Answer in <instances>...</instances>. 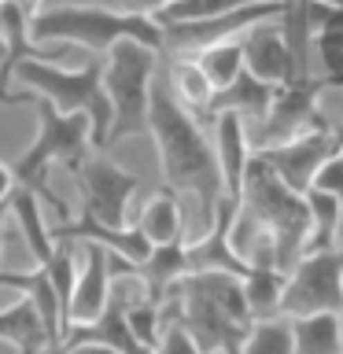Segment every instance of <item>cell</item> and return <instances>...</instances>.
<instances>
[{
	"label": "cell",
	"mask_w": 343,
	"mask_h": 354,
	"mask_svg": "<svg viewBox=\"0 0 343 354\" xmlns=\"http://www.w3.org/2000/svg\"><path fill=\"white\" fill-rule=\"evenodd\" d=\"M148 133L159 148V174L166 188H174L181 199H188L199 210V221L207 225L214 218L221 196H225V185H221L214 140L207 137L203 122L188 115L166 85H159L151 93Z\"/></svg>",
	"instance_id": "1"
},
{
	"label": "cell",
	"mask_w": 343,
	"mask_h": 354,
	"mask_svg": "<svg viewBox=\"0 0 343 354\" xmlns=\"http://www.w3.org/2000/svg\"><path fill=\"white\" fill-rule=\"evenodd\" d=\"M166 325H181L196 347L240 354V343L254 325L243 284L232 273H185L163 299Z\"/></svg>",
	"instance_id": "2"
},
{
	"label": "cell",
	"mask_w": 343,
	"mask_h": 354,
	"mask_svg": "<svg viewBox=\"0 0 343 354\" xmlns=\"http://www.w3.org/2000/svg\"><path fill=\"white\" fill-rule=\"evenodd\" d=\"M30 33L41 48H89L96 55H107L118 41H140L148 48L163 52V26L148 15H126L118 8H100V4H59V8H41L30 19Z\"/></svg>",
	"instance_id": "3"
},
{
	"label": "cell",
	"mask_w": 343,
	"mask_h": 354,
	"mask_svg": "<svg viewBox=\"0 0 343 354\" xmlns=\"http://www.w3.org/2000/svg\"><path fill=\"white\" fill-rule=\"evenodd\" d=\"M15 100H30V104L37 107V137H33L30 148L19 155V162L11 166V174H15V181L22 188H33L41 199H48L55 214H66V203L55 199V192L48 188V166L66 162L74 170L89 151H96L93 122H89V115H82V111L66 115V111H59L37 93H19V96H11L8 104H15Z\"/></svg>",
	"instance_id": "4"
},
{
	"label": "cell",
	"mask_w": 343,
	"mask_h": 354,
	"mask_svg": "<svg viewBox=\"0 0 343 354\" xmlns=\"http://www.w3.org/2000/svg\"><path fill=\"white\" fill-rule=\"evenodd\" d=\"M15 85L26 93L44 96L66 115L82 111L93 122V144L100 151H107V129H111V100L104 88V63L89 59L85 66H59L55 59H26L19 63Z\"/></svg>",
	"instance_id": "5"
},
{
	"label": "cell",
	"mask_w": 343,
	"mask_h": 354,
	"mask_svg": "<svg viewBox=\"0 0 343 354\" xmlns=\"http://www.w3.org/2000/svg\"><path fill=\"white\" fill-rule=\"evenodd\" d=\"M240 207H248L254 218H262L277 236V270L288 273L306 254L310 243V203L303 192L288 188L259 155H251L248 174L240 188Z\"/></svg>",
	"instance_id": "6"
},
{
	"label": "cell",
	"mask_w": 343,
	"mask_h": 354,
	"mask_svg": "<svg viewBox=\"0 0 343 354\" xmlns=\"http://www.w3.org/2000/svg\"><path fill=\"white\" fill-rule=\"evenodd\" d=\"M159 48H148L140 41H118L104 55V88L111 100V129L107 148L133 133H148V111H151V77Z\"/></svg>",
	"instance_id": "7"
},
{
	"label": "cell",
	"mask_w": 343,
	"mask_h": 354,
	"mask_svg": "<svg viewBox=\"0 0 343 354\" xmlns=\"http://www.w3.org/2000/svg\"><path fill=\"white\" fill-rule=\"evenodd\" d=\"M82 192V218L104 229H129L133 225V196L140 188V177L122 170L104 151H89L71 170Z\"/></svg>",
	"instance_id": "8"
},
{
	"label": "cell",
	"mask_w": 343,
	"mask_h": 354,
	"mask_svg": "<svg viewBox=\"0 0 343 354\" xmlns=\"http://www.w3.org/2000/svg\"><path fill=\"white\" fill-rule=\"evenodd\" d=\"M343 314V243L325 251H306L284 273L281 317Z\"/></svg>",
	"instance_id": "9"
},
{
	"label": "cell",
	"mask_w": 343,
	"mask_h": 354,
	"mask_svg": "<svg viewBox=\"0 0 343 354\" xmlns=\"http://www.w3.org/2000/svg\"><path fill=\"white\" fill-rule=\"evenodd\" d=\"M325 77H306V82H288L277 88L273 107L266 111V118L251 122L248 137H251V151L270 148V144H284L299 137V133L314 129L325 122V115L317 111V96L325 93Z\"/></svg>",
	"instance_id": "10"
},
{
	"label": "cell",
	"mask_w": 343,
	"mask_h": 354,
	"mask_svg": "<svg viewBox=\"0 0 343 354\" xmlns=\"http://www.w3.org/2000/svg\"><path fill=\"white\" fill-rule=\"evenodd\" d=\"M281 0H262V4H243L225 15H210V19H188V22H163V48L170 55H196L210 48L218 41H237L251 26H259L266 19L281 15Z\"/></svg>",
	"instance_id": "11"
},
{
	"label": "cell",
	"mask_w": 343,
	"mask_h": 354,
	"mask_svg": "<svg viewBox=\"0 0 343 354\" xmlns=\"http://www.w3.org/2000/svg\"><path fill=\"white\" fill-rule=\"evenodd\" d=\"M332 151H336V137H332V122L325 118L321 126L299 133V137L284 140V144L259 148L254 155H259L288 188H295V192L306 196L310 188H314V174L321 170V162H325Z\"/></svg>",
	"instance_id": "12"
},
{
	"label": "cell",
	"mask_w": 343,
	"mask_h": 354,
	"mask_svg": "<svg viewBox=\"0 0 343 354\" xmlns=\"http://www.w3.org/2000/svg\"><path fill=\"white\" fill-rule=\"evenodd\" d=\"M122 266H129L126 254L104 248V243L85 240L82 243V270L74 281V295H71V310H66V328L71 325H93V321L107 310L111 299V277Z\"/></svg>",
	"instance_id": "13"
},
{
	"label": "cell",
	"mask_w": 343,
	"mask_h": 354,
	"mask_svg": "<svg viewBox=\"0 0 343 354\" xmlns=\"http://www.w3.org/2000/svg\"><path fill=\"white\" fill-rule=\"evenodd\" d=\"M237 207H240L237 196H221L214 218L203 225V232L192 236V240H185L188 273H232V277H243L251 270L248 262L237 259V251H232V243H229V229H232Z\"/></svg>",
	"instance_id": "14"
},
{
	"label": "cell",
	"mask_w": 343,
	"mask_h": 354,
	"mask_svg": "<svg viewBox=\"0 0 343 354\" xmlns=\"http://www.w3.org/2000/svg\"><path fill=\"white\" fill-rule=\"evenodd\" d=\"M59 55H63V48H55V52L41 48L30 33V15L15 0H4V8H0V100H8V85L15 77L19 63H26V59L59 63Z\"/></svg>",
	"instance_id": "15"
},
{
	"label": "cell",
	"mask_w": 343,
	"mask_h": 354,
	"mask_svg": "<svg viewBox=\"0 0 343 354\" xmlns=\"http://www.w3.org/2000/svg\"><path fill=\"white\" fill-rule=\"evenodd\" d=\"M243 44V71H251L254 77L270 85H288L292 82V55H288V44H284V33L277 26V19H266L259 26H251L248 33L240 37Z\"/></svg>",
	"instance_id": "16"
},
{
	"label": "cell",
	"mask_w": 343,
	"mask_h": 354,
	"mask_svg": "<svg viewBox=\"0 0 343 354\" xmlns=\"http://www.w3.org/2000/svg\"><path fill=\"white\" fill-rule=\"evenodd\" d=\"M210 129H214V155H218V170H221V185H225V196L240 199L243 188V174H248L251 162V137H248V122L232 111H221V115L210 118Z\"/></svg>",
	"instance_id": "17"
},
{
	"label": "cell",
	"mask_w": 343,
	"mask_h": 354,
	"mask_svg": "<svg viewBox=\"0 0 343 354\" xmlns=\"http://www.w3.org/2000/svg\"><path fill=\"white\" fill-rule=\"evenodd\" d=\"M0 288H8V292H19L26 295L33 306H37V314L44 321V328L52 332V343L59 347L63 332H66V303L59 295V288L52 284L48 270L37 262V270L30 273H19V270H0Z\"/></svg>",
	"instance_id": "18"
},
{
	"label": "cell",
	"mask_w": 343,
	"mask_h": 354,
	"mask_svg": "<svg viewBox=\"0 0 343 354\" xmlns=\"http://www.w3.org/2000/svg\"><path fill=\"white\" fill-rule=\"evenodd\" d=\"M133 225L148 236L151 248H166V243H181L185 240V199L174 188H159L148 196V203L140 210H133Z\"/></svg>",
	"instance_id": "19"
},
{
	"label": "cell",
	"mask_w": 343,
	"mask_h": 354,
	"mask_svg": "<svg viewBox=\"0 0 343 354\" xmlns=\"http://www.w3.org/2000/svg\"><path fill=\"white\" fill-rule=\"evenodd\" d=\"M281 33L292 55V82H306L314 77V52H317V33L310 22V4L314 0H281Z\"/></svg>",
	"instance_id": "20"
},
{
	"label": "cell",
	"mask_w": 343,
	"mask_h": 354,
	"mask_svg": "<svg viewBox=\"0 0 343 354\" xmlns=\"http://www.w3.org/2000/svg\"><path fill=\"white\" fill-rule=\"evenodd\" d=\"M273 96H277V85L254 77L251 71H243L232 85H225V88H218V93H214V100H210V118L221 115V111H232V115H240L251 126V122L266 118V111L273 107Z\"/></svg>",
	"instance_id": "21"
},
{
	"label": "cell",
	"mask_w": 343,
	"mask_h": 354,
	"mask_svg": "<svg viewBox=\"0 0 343 354\" xmlns=\"http://www.w3.org/2000/svg\"><path fill=\"white\" fill-rule=\"evenodd\" d=\"M0 343H11L19 354H44L52 351V332L44 328V321L37 314V306L26 295L19 303H11L0 310Z\"/></svg>",
	"instance_id": "22"
},
{
	"label": "cell",
	"mask_w": 343,
	"mask_h": 354,
	"mask_svg": "<svg viewBox=\"0 0 343 354\" xmlns=\"http://www.w3.org/2000/svg\"><path fill=\"white\" fill-rule=\"evenodd\" d=\"M166 88L170 96L181 104L188 115H196L199 122L210 118V100H214L218 88L210 85V77L203 74V66L196 63V55H177L166 71Z\"/></svg>",
	"instance_id": "23"
},
{
	"label": "cell",
	"mask_w": 343,
	"mask_h": 354,
	"mask_svg": "<svg viewBox=\"0 0 343 354\" xmlns=\"http://www.w3.org/2000/svg\"><path fill=\"white\" fill-rule=\"evenodd\" d=\"M229 243H232V251H237L240 262L277 270V236L270 232V225H266L262 218L251 214L248 207H237V214H232Z\"/></svg>",
	"instance_id": "24"
},
{
	"label": "cell",
	"mask_w": 343,
	"mask_h": 354,
	"mask_svg": "<svg viewBox=\"0 0 343 354\" xmlns=\"http://www.w3.org/2000/svg\"><path fill=\"white\" fill-rule=\"evenodd\" d=\"M41 203H44V199L33 192V188H22L19 185L15 192H11V199H8V210H11V218H15V225H19V236L30 243L33 259L48 262L52 251H55V240H52V229L44 225Z\"/></svg>",
	"instance_id": "25"
},
{
	"label": "cell",
	"mask_w": 343,
	"mask_h": 354,
	"mask_svg": "<svg viewBox=\"0 0 343 354\" xmlns=\"http://www.w3.org/2000/svg\"><path fill=\"white\" fill-rule=\"evenodd\" d=\"M288 321L295 354H343V314H306Z\"/></svg>",
	"instance_id": "26"
},
{
	"label": "cell",
	"mask_w": 343,
	"mask_h": 354,
	"mask_svg": "<svg viewBox=\"0 0 343 354\" xmlns=\"http://www.w3.org/2000/svg\"><path fill=\"white\" fill-rule=\"evenodd\" d=\"M306 203H310V243H306V251L340 248V240H343V199L321 192V188H310Z\"/></svg>",
	"instance_id": "27"
},
{
	"label": "cell",
	"mask_w": 343,
	"mask_h": 354,
	"mask_svg": "<svg viewBox=\"0 0 343 354\" xmlns=\"http://www.w3.org/2000/svg\"><path fill=\"white\" fill-rule=\"evenodd\" d=\"M188 273V259H185V240L181 243H166V248H151V254L140 262V277L148 281V292L155 303H163L170 295V288Z\"/></svg>",
	"instance_id": "28"
},
{
	"label": "cell",
	"mask_w": 343,
	"mask_h": 354,
	"mask_svg": "<svg viewBox=\"0 0 343 354\" xmlns=\"http://www.w3.org/2000/svg\"><path fill=\"white\" fill-rule=\"evenodd\" d=\"M243 299L254 321L262 317H281V299H284V273L281 270H266V266H251L240 277Z\"/></svg>",
	"instance_id": "29"
},
{
	"label": "cell",
	"mask_w": 343,
	"mask_h": 354,
	"mask_svg": "<svg viewBox=\"0 0 343 354\" xmlns=\"http://www.w3.org/2000/svg\"><path fill=\"white\" fill-rule=\"evenodd\" d=\"M196 63L203 66L210 85L225 88L243 74V44H240V37L237 41H218V44H210V48L196 52Z\"/></svg>",
	"instance_id": "30"
},
{
	"label": "cell",
	"mask_w": 343,
	"mask_h": 354,
	"mask_svg": "<svg viewBox=\"0 0 343 354\" xmlns=\"http://www.w3.org/2000/svg\"><path fill=\"white\" fill-rule=\"evenodd\" d=\"M240 354H295L292 321L288 317H262L248 328L240 343Z\"/></svg>",
	"instance_id": "31"
},
{
	"label": "cell",
	"mask_w": 343,
	"mask_h": 354,
	"mask_svg": "<svg viewBox=\"0 0 343 354\" xmlns=\"http://www.w3.org/2000/svg\"><path fill=\"white\" fill-rule=\"evenodd\" d=\"M243 4H262V0H170L155 22H188V19H210V15H225V11H237Z\"/></svg>",
	"instance_id": "32"
},
{
	"label": "cell",
	"mask_w": 343,
	"mask_h": 354,
	"mask_svg": "<svg viewBox=\"0 0 343 354\" xmlns=\"http://www.w3.org/2000/svg\"><path fill=\"white\" fill-rule=\"evenodd\" d=\"M317 59L325 66V85L343 88V33H317Z\"/></svg>",
	"instance_id": "33"
},
{
	"label": "cell",
	"mask_w": 343,
	"mask_h": 354,
	"mask_svg": "<svg viewBox=\"0 0 343 354\" xmlns=\"http://www.w3.org/2000/svg\"><path fill=\"white\" fill-rule=\"evenodd\" d=\"M155 354H225V351H203V347H196V339L181 325H166L163 343L155 347Z\"/></svg>",
	"instance_id": "34"
},
{
	"label": "cell",
	"mask_w": 343,
	"mask_h": 354,
	"mask_svg": "<svg viewBox=\"0 0 343 354\" xmlns=\"http://www.w3.org/2000/svg\"><path fill=\"white\" fill-rule=\"evenodd\" d=\"M314 188H321V192L343 199V155H340V151H332L328 159L321 162V170L314 174Z\"/></svg>",
	"instance_id": "35"
},
{
	"label": "cell",
	"mask_w": 343,
	"mask_h": 354,
	"mask_svg": "<svg viewBox=\"0 0 343 354\" xmlns=\"http://www.w3.org/2000/svg\"><path fill=\"white\" fill-rule=\"evenodd\" d=\"M166 4L170 0H115L118 11H126V15H148V19H155Z\"/></svg>",
	"instance_id": "36"
},
{
	"label": "cell",
	"mask_w": 343,
	"mask_h": 354,
	"mask_svg": "<svg viewBox=\"0 0 343 354\" xmlns=\"http://www.w3.org/2000/svg\"><path fill=\"white\" fill-rule=\"evenodd\" d=\"M15 188H19V181H15V174H11V166L0 162V207H8V199Z\"/></svg>",
	"instance_id": "37"
},
{
	"label": "cell",
	"mask_w": 343,
	"mask_h": 354,
	"mask_svg": "<svg viewBox=\"0 0 343 354\" xmlns=\"http://www.w3.org/2000/svg\"><path fill=\"white\" fill-rule=\"evenodd\" d=\"M15 4H19V8H22V11H26V15L33 19V15H37V11L44 8V0H15Z\"/></svg>",
	"instance_id": "38"
},
{
	"label": "cell",
	"mask_w": 343,
	"mask_h": 354,
	"mask_svg": "<svg viewBox=\"0 0 343 354\" xmlns=\"http://www.w3.org/2000/svg\"><path fill=\"white\" fill-rule=\"evenodd\" d=\"M332 137H336V151L343 155V126L340 122H332Z\"/></svg>",
	"instance_id": "39"
},
{
	"label": "cell",
	"mask_w": 343,
	"mask_h": 354,
	"mask_svg": "<svg viewBox=\"0 0 343 354\" xmlns=\"http://www.w3.org/2000/svg\"><path fill=\"white\" fill-rule=\"evenodd\" d=\"M8 214H11V210H8V207H0V236H4V218H8Z\"/></svg>",
	"instance_id": "40"
},
{
	"label": "cell",
	"mask_w": 343,
	"mask_h": 354,
	"mask_svg": "<svg viewBox=\"0 0 343 354\" xmlns=\"http://www.w3.org/2000/svg\"><path fill=\"white\" fill-rule=\"evenodd\" d=\"M321 4H332V8H340V11H343V0H321Z\"/></svg>",
	"instance_id": "41"
},
{
	"label": "cell",
	"mask_w": 343,
	"mask_h": 354,
	"mask_svg": "<svg viewBox=\"0 0 343 354\" xmlns=\"http://www.w3.org/2000/svg\"><path fill=\"white\" fill-rule=\"evenodd\" d=\"M0 8H4V0H0Z\"/></svg>",
	"instance_id": "42"
}]
</instances>
